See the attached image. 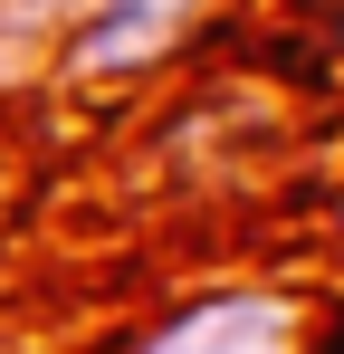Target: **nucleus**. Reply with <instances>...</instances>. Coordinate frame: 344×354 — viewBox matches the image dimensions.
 <instances>
[{"label": "nucleus", "instance_id": "obj_1", "mask_svg": "<svg viewBox=\"0 0 344 354\" xmlns=\"http://www.w3.org/2000/svg\"><path fill=\"white\" fill-rule=\"evenodd\" d=\"M287 345H296V316L278 297H211L182 326H163L144 354H287Z\"/></svg>", "mask_w": 344, "mask_h": 354}, {"label": "nucleus", "instance_id": "obj_2", "mask_svg": "<svg viewBox=\"0 0 344 354\" xmlns=\"http://www.w3.org/2000/svg\"><path fill=\"white\" fill-rule=\"evenodd\" d=\"M191 0H115L106 19H96V39H86V58L96 67H115V58H134V48H153L172 19H182Z\"/></svg>", "mask_w": 344, "mask_h": 354}]
</instances>
